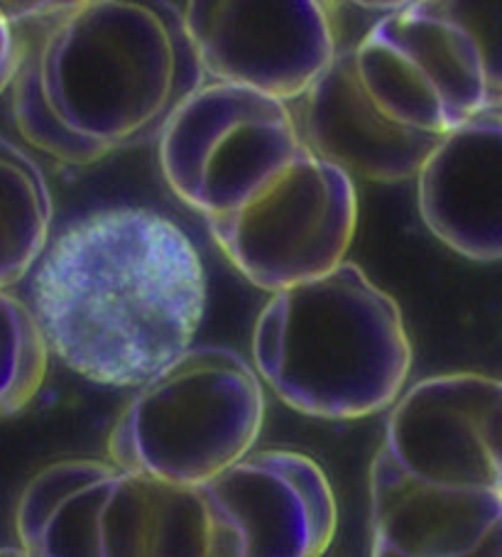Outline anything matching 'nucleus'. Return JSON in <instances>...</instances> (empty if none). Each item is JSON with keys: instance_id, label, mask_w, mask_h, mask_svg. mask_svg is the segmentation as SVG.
<instances>
[{"instance_id": "4468645a", "label": "nucleus", "mask_w": 502, "mask_h": 557, "mask_svg": "<svg viewBox=\"0 0 502 557\" xmlns=\"http://www.w3.org/2000/svg\"><path fill=\"white\" fill-rule=\"evenodd\" d=\"M50 357L30 305L0 290V420L17 416L37 398Z\"/></svg>"}, {"instance_id": "1a4fd4ad", "label": "nucleus", "mask_w": 502, "mask_h": 557, "mask_svg": "<svg viewBox=\"0 0 502 557\" xmlns=\"http://www.w3.org/2000/svg\"><path fill=\"white\" fill-rule=\"evenodd\" d=\"M297 131L316 156L351 177L404 182L417 177L439 133L392 119L363 84L353 47H339L326 70L299 99L289 101Z\"/></svg>"}, {"instance_id": "2eb2a0df", "label": "nucleus", "mask_w": 502, "mask_h": 557, "mask_svg": "<svg viewBox=\"0 0 502 557\" xmlns=\"http://www.w3.org/2000/svg\"><path fill=\"white\" fill-rule=\"evenodd\" d=\"M422 11L456 25L476 45L492 103H502V0H414Z\"/></svg>"}, {"instance_id": "f03ea898", "label": "nucleus", "mask_w": 502, "mask_h": 557, "mask_svg": "<svg viewBox=\"0 0 502 557\" xmlns=\"http://www.w3.org/2000/svg\"><path fill=\"white\" fill-rule=\"evenodd\" d=\"M30 310L66 369L138 388L185 354L204 320L206 275L191 238L150 209H101L50 238Z\"/></svg>"}, {"instance_id": "0eeeda50", "label": "nucleus", "mask_w": 502, "mask_h": 557, "mask_svg": "<svg viewBox=\"0 0 502 557\" xmlns=\"http://www.w3.org/2000/svg\"><path fill=\"white\" fill-rule=\"evenodd\" d=\"M199 494L209 557H318L339 528L324 469L292 449H250Z\"/></svg>"}, {"instance_id": "39448f33", "label": "nucleus", "mask_w": 502, "mask_h": 557, "mask_svg": "<svg viewBox=\"0 0 502 557\" xmlns=\"http://www.w3.org/2000/svg\"><path fill=\"white\" fill-rule=\"evenodd\" d=\"M17 545L35 557H209L199 486H177L105 459L40 469L15 508Z\"/></svg>"}, {"instance_id": "a211bd4d", "label": "nucleus", "mask_w": 502, "mask_h": 557, "mask_svg": "<svg viewBox=\"0 0 502 557\" xmlns=\"http://www.w3.org/2000/svg\"><path fill=\"white\" fill-rule=\"evenodd\" d=\"M21 52H23V40L17 37L15 27L0 23V94L11 89L17 62H21Z\"/></svg>"}, {"instance_id": "423d86ee", "label": "nucleus", "mask_w": 502, "mask_h": 557, "mask_svg": "<svg viewBox=\"0 0 502 557\" xmlns=\"http://www.w3.org/2000/svg\"><path fill=\"white\" fill-rule=\"evenodd\" d=\"M265 425V383L224 347H191L138 386L109 459L167 484L201 486L246 457Z\"/></svg>"}, {"instance_id": "6e6552de", "label": "nucleus", "mask_w": 502, "mask_h": 557, "mask_svg": "<svg viewBox=\"0 0 502 557\" xmlns=\"http://www.w3.org/2000/svg\"><path fill=\"white\" fill-rule=\"evenodd\" d=\"M181 13L206 79L287 103L339 52L336 0H187Z\"/></svg>"}, {"instance_id": "f8f14e48", "label": "nucleus", "mask_w": 502, "mask_h": 557, "mask_svg": "<svg viewBox=\"0 0 502 557\" xmlns=\"http://www.w3.org/2000/svg\"><path fill=\"white\" fill-rule=\"evenodd\" d=\"M502 516L500 488H453L402 474L388 457L371 465V553L378 557H480Z\"/></svg>"}, {"instance_id": "9b49d317", "label": "nucleus", "mask_w": 502, "mask_h": 557, "mask_svg": "<svg viewBox=\"0 0 502 557\" xmlns=\"http://www.w3.org/2000/svg\"><path fill=\"white\" fill-rule=\"evenodd\" d=\"M417 205L434 238L468 261H502V109L443 133L417 172Z\"/></svg>"}, {"instance_id": "f3484780", "label": "nucleus", "mask_w": 502, "mask_h": 557, "mask_svg": "<svg viewBox=\"0 0 502 557\" xmlns=\"http://www.w3.org/2000/svg\"><path fill=\"white\" fill-rule=\"evenodd\" d=\"M480 432H482V440H486L492 465H495L498 484L502 488V381L495 383L486 408H482Z\"/></svg>"}, {"instance_id": "9d476101", "label": "nucleus", "mask_w": 502, "mask_h": 557, "mask_svg": "<svg viewBox=\"0 0 502 557\" xmlns=\"http://www.w3.org/2000/svg\"><path fill=\"white\" fill-rule=\"evenodd\" d=\"M495 383L480 373H447L414 383L390 406L378 453L424 484L500 488L480 432L482 408Z\"/></svg>"}, {"instance_id": "aec40b11", "label": "nucleus", "mask_w": 502, "mask_h": 557, "mask_svg": "<svg viewBox=\"0 0 502 557\" xmlns=\"http://www.w3.org/2000/svg\"><path fill=\"white\" fill-rule=\"evenodd\" d=\"M500 109H502V103H500Z\"/></svg>"}, {"instance_id": "dca6fc26", "label": "nucleus", "mask_w": 502, "mask_h": 557, "mask_svg": "<svg viewBox=\"0 0 502 557\" xmlns=\"http://www.w3.org/2000/svg\"><path fill=\"white\" fill-rule=\"evenodd\" d=\"M89 0H0V23L23 25L33 21H47L74 11Z\"/></svg>"}, {"instance_id": "7ed1b4c3", "label": "nucleus", "mask_w": 502, "mask_h": 557, "mask_svg": "<svg viewBox=\"0 0 502 557\" xmlns=\"http://www.w3.org/2000/svg\"><path fill=\"white\" fill-rule=\"evenodd\" d=\"M206 82L172 0H89L23 40L11 82L27 146L66 165L158 140Z\"/></svg>"}, {"instance_id": "ddd939ff", "label": "nucleus", "mask_w": 502, "mask_h": 557, "mask_svg": "<svg viewBox=\"0 0 502 557\" xmlns=\"http://www.w3.org/2000/svg\"><path fill=\"white\" fill-rule=\"evenodd\" d=\"M52 191L30 152L0 136V290L30 275L50 244Z\"/></svg>"}, {"instance_id": "f257e3e1", "label": "nucleus", "mask_w": 502, "mask_h": 557, "mask_svg": "<svg viewBox=\"0 0 502 557\" xmlns=\"http://www.w3.org/2000/svg\"><path fill=\"white\" fill-rule=\"evenodd\" d=\"M158 156L172 191L260 290L346 261L359 228L353 177L306 146L287 101L206 79L164 123Z\"/></svg>"}, {"instance_id": "20e7f679", "label": "nucleus", "mask_w": 502, "mask_h": 557, "mask_svg": "<svg viewBox=\"0 0 502 557\" xmlns=\"http://www.w3.org/2000/svg\"><path fill=\"white\" fill-rule=\"evenodd\" d=\"M253 369L302 416L361 420L400 398L412 342L394 297L341 261L269 293L253 330Z\"/></svg>"}, {"instance_id": "6ab92c4d", "label": "nucleus", "mask_w": 502, "mask_h": 557, "mask_svg": "<svg viewBox=\"0 0 502 557\" xmlns=\"http://www.w3.org/2000/svg\"><path fill=\"white\" fill-rule=\"evenodd\" d=\"M349 3L363 8V11H375V13H392L400 11V8L414 3V0H349Z\"/></svg>"}]
</instances>
